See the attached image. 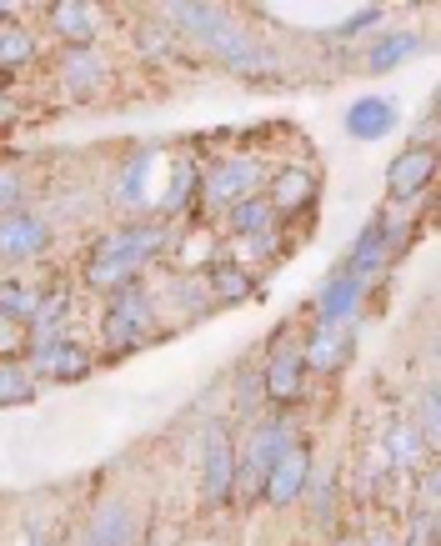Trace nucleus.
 Wrapping results in <instances>:
<instances>
[{"instance_id": "f257e3e1", "label": "nucleus", "mask_w": 441, "mask_h": 546, "mask_svg": "<svg viewBox=\"0 0 441 546\" xmlns=\"http://www.w3.org/2000/svg\"><path fill=\"white\" fill-rule=\"evenodd\" d=\"M286 451V426L281 421H271V426H261L256 431V441H251V451H246V466H251V476H241V501H251L261 486H266V471H271V461ZM241 466V471H246Z\"/></svg>"}, {"instance_id": "f03ea898", "label": "nucleus", "mask_w": 441, "mask_h": 546, "mask_svg": "<svg viewBox=\"0 0 441 546\" xmlns=\"http://www.w3.org/2000/svg\"><path fill=\"white\" fill-rule=\"evenodd\" d=\"M306 471H311V451H306V446H286V451L271 461V471H266V496H271L276 506L296 501L301 486H306Z\"/></svg>"}, {"instance_id": "7ed1b4c3", "label": "nucleus", "mask_w": 441, "mask_h": 546, "mask_svg": "<svg viewBox=\"0 0 441 546\" xmlns=\"http://www.w3.org/2000/svg\"><path fill=\"white\" fill-rule=\"evenodd\" d=\"M431 171H436V151H431V141H421V146H406V156H396L391 161V196H416L426 181H431Z\"/></svg>"}, {"instance_id": "20e7f679", "label": "nucleus", "mask_w": 441, "mask_h": 546, "mask_svg": "<svg viewBox=\"0 0 441 546\" xmlns=\"http://www.w3.org/2000/svg\"><path fill=\"white\" fill-rule=\"evenodd\" d=\"M236 481V466H231V441H226V426L216 421L211 436H206V501H226Z\"/></svg>"}, {"instance_id": "39448f33", "label": "nucleus", "mask_w": 441, "mask_h": 546, "mask_svg": "<svg viewBox=\"0 0 441 546\" xmlns=\"http://www.w3.org/2000/svg\"><path fill=\"white\" fill-rule=\"evenodd\" d=\"M131 536H136V511L126 501H111V506L96 511V521L86 531V546H131Z\"/></svg>"}, {"instance_id": "423d86ee", "label": "nucleus", "mask_w": 441, "mask_h": 546, "mask_svg": "<svg viewBox=\"0 0 441 546\" xmlns=\"http://www.w3.org/2000/svg\"><path fill=\"white\" fill-rule=\"evenodd\" d=\"M41 246H46V226L36 216H6L0 221V256L21 261V256H36Z\"/></svg>"}, {"instance_id": "0eeeda50", "label": "nucleus", "mask_w": 441, "mask_h": 546, "mask_svg": "<svg viewBox=\"0 0 441 546\" xmlns=\"http://www.w3.org/2000/svg\"><path fill=\"white\" fill-rule=\"evenodd\" d=\"M41 371H46V376H61V381H76V376L91 371V356H86V346H76V341H46V346H41Z\"/></svg>"}, {"instance_id": "6e6552de", "label": "nucleus", "mask_w": 441, "mask_h": 546, "mask_svg": "<svg viewBox=\"0 0 441 546\" xmlns=\"http://www.w3.org/2000/svg\"><path fill=\"white\" fill-rule=\"evenodd\" d=\"M391 121H396V111H391L381 96H366V101H356V106L346 111V126H351V136H361V141L386 136V131H391Z\"/></svg>"}, {"instance_id": "1a4fd4ad", "label": "nucleus", "mask_w": 441, "mask_h": 546, "mask_svg": "<svg viewBox=\"0 0 441 546\" xmlns=\"http://www.w3.org/2000/svg\"><path fill=\"white\" fill-rule=\"evenodd\" d=\"M256 171H261L256 161H226V166L206 181V196L226 206V201H236L241 191H251V186H256Z\"/></svg>"}, {"instance_id": "9d476101", "label": "nucleus", "mask_w": 441, "mask_h": 546, "mask_svg": "<svg viewBox=\"0 0 441 546\" xmlns=\"http://www.w3.org/2000/svg\"><path fill=\"white\" fill-rule=\"evenodd\" d=\"M346 356H351V336H341V331H316L301 361L316 366V371H326V376H336V371L346 366Z\"/></svg>"}, {"instance_id": "9b49d317", "label": "nucleus", "mask_w": 441, "mask_h": 546, "mask_svg": "<svg viewBox=\"0 0 441 546\" xmlns=\"http://www.w3.org/2000/svg\"><path fill=\"white\" fill-rule=\"evenodd\" d=\"M301 371H306V361H301V351H281L276 361H271V371H266V391L276 396V401H296L301 396Z\"/></svg>"}, {"instance_id": "f8f14e48", "label": "nucleus", "mask_w": 441, "mask_h": 546, "mask_svg": "<svg viewBox=\"0 0 441 546\" xmlns=\"http://www.w3.org/2000/svg\"><path fill=\"white\" fill-rule=\"evenodd\" d=\"M311 191H316L311 171H281V181H276V206L296 211L301 201H311Z\"/></svg>"}, {"instance_id": "ddd939ff", "label": "nucleus", "mask_w": 441, "mask_h": 546, "mask_svg": "<svg viewBox=\"0 0 441 546\" xmlns=\"http://www.w3.org/2000/svg\"><path fill=\"white\" fill-rule=\"evenodd\" d=\"M231 226L256 236V231L271 226V206H266V201H236V206H231Z\"/></svg>"}, {"instance_id": "4468645a", "label": "nucleus", "mask_w": 441, "mask_h": 546, "mask_svg": "<svg viewBox=\"0 0 441 546\" xmlns=\"http://www.w3.org/2000/svg\"><path fill=\"white\" fill-rule=\"evenodd\" d=\"M356 281H336L326 296H321V311H326V321H336V316H346V311H356Z\"/></svg>"}, {"instance_id": "2eb2a0df", "label": "nucleus", "mask_w": 441, "mask_h": 546, "mask_svg": "<svg viewBox=\"0 0 441 546\" xmlns=\"http://www.w3.org/2000/svg\"><path fill=\"white\" fill-rule=\"evenodd\" d=\"M411 46H416L411 36H391V41H381V46L371 51V61H366V66H371V71H391L401 56H411Z\"/></svg>"}, {"instance_id": "dca6fc26", "label": "nucleus", "mask_w": 441, "mask_h": 546, "mask_svg": "<svg viewBox=\"0 0 441 546\" xmlns=\"http://www.w3.org/2000/svg\"><path fill=\"white\" fill-rule=\"evenodd\" d=\"M31 381H26V371H16V366H0V401H31Z\"/></svg>"}, {"instance_id": "f3484780", "label": "nucleus", "mask_w": 441, "mask_h": 546, "mask_svg": "<svg viewBox=\"0 0 441 546\" xmlns=\"http://www.w3.org/2000/svg\"><path fill=\"white\" fill-rule=\"evenodd\" d=\"M91 16H96V11H81V6H61V11H56V26H61L66 36H76V41H81V36H91V26H96Z\"/></svg>"}, {"instance_id": "a211bd4d", "label": "nucleus", "mask_w": 441, "mask_h": 546, "mask_svg": "<svg viewBox=\"0 0 441 546\" xmlns=\"http://www.w3.org/2000/svg\"><path fill=\"white\" fill-rule=\"evenodd\" d=\"M381 261V226H371V236L356 241V271H371Z\"/></svg>"}, {"instance_id": "6ab92c4d", "label": "nucleus", "mask_w": 441, "mask_h": 546, "mask_svg": "<svg viewBox=\"0 0 441 546\" xmlns=\"http://www.w3.org/2000/svg\"><path fill=\"white\" fill-rule=\"evenodd\" d=\"M26 56H31V41H26L21 31H11V36H0V66H6V61L16 66V61H26Z\"/></svg>"}, {"instance_id": "aec40b11", "label": "nucleus", "mask_w": 441, "mask_h": 546, "mask_svg": "<svg viewBox=\"0 0 441 546\" xmlns=\"http://www.w3.org/2000/svg\"><path fill=\"white\" fill-rule=\"evenodd\" d=\"M391 451H396V461H401V466H411V461H416V441H411V426H391Z\"/></svg>"}, {"instance_id": "412c9836", "label": "nucleus", "mask_w": 441, "mask_h": 546, "mask_svg": "<svg viewBox=\"0 0 441 546\" xmlns=\"http://www.w3.org/2000/svg\"><path fill=\"white\" fill-rule=\"evenodd\" d=\"M216 286H221V291H251V281H236L231 271H216Z\"/></svg>"}, {"instance_id": "4be33fe9", "label": "nucleus", "mask_w": 441, "mask_h": 546, "mask_svg": "<svg viewBox=\"0 0 441 546\" xmlns=\"http://www.w3.org/2000/svg\"><path fill=\"white\" fill-rule=\"evenodd\" d=\"M336 546H361V541H356V536H346V541H336Z\"/></svg>"}]
</instances>
